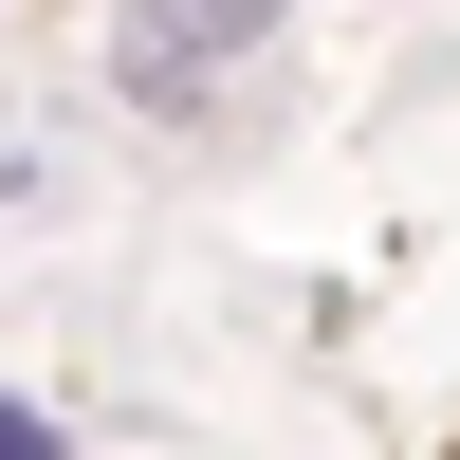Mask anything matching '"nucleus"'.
<instances>
[{"mask_svg": "<svg viewBox=\"0 0 460 460\" xmlns=\"http://www.w3.org/2000/svg\"><path fill=\"white\" fill-rule=\"evenodd\" d=\"M258 37H277V0H129V93H166V111H184V74L258 56Z\"/></svg>", "mask_w": 460, "mask_h": 460, "instance_id": "1", "label": "nucleus"}, {"mask_svg": "<svg viewBox=\"0 0 460 460\" xmlns=\"http://www.w3.org/2000/svg\"><path fill=\"white\" fill-rule=\"evenodd\" d=\"M0 460H56V424H37V405H0Z\"/></svg>", "mask_w": 460, "mask_h": 460, "instance_id": "2", "label": "nucleus"}]
</instances>
